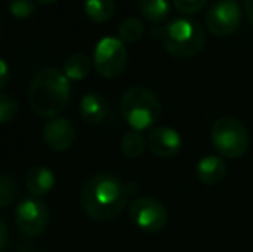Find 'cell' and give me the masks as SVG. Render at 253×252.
I'll use <instances>...</instances> for the list:
<instances>
[{
	"label": "cell",
	"mask_w": 253,
	"mask_h": 252,
	"mask_svg": "<svg viewBox=\"0 0 253 252\" xmlns=\"http://www.w3.org/2000/svg\"><path fill=\"white\" fill-rule=\"evenodd\" d=\"M129 185L112 173L90 176L81 190V207L95 221H110L124 211Z\"/></svg>",
	"instance_id": "obj_1"
},
{
	"label": "cell",
	"mask_w": 253,
	"mask_h": 252,
	"mask_svg": "<svg viewBox=\"0 0 253 252\" xmlns=\"http://www.w3.org/2000/svg\"><path fill=\"white\" fill-rule=\"evenodd\" d=\"M129 218L140 230L157 233L166 228L167 214L166 205L153 197H138L129 204Z\"/></svg>",
	"instance_id": "obj_7"
},
{
	"label": "cell",
	"mask_w": 253,
	"mask_h": 252,
	"mask_svg": "<svg viewBox=\"0 0 253 252\" xmlns=\"http://www.w3.org/2000/svg\"><path fill=\"white\" fill-rule=\"evenodd\" d=\"M7 9L17 19H26V17H30L35 12L37 3L33 0H9Z\"/></svg>",
	"instance_id": "obj_22"
},
{
	"label": "cell",
	"mask_w": 253,
	"mask_h": 252,
	"mask_svg": "<svg viewBox=\"0 0 253 252\" xmlns=\"http://www.w3.org/2000/svg\"><path fill=\"white\" fill-rule=\"evenodd\" d=\"M241 24V7L236 0H217L205 14V26L215 37H227Z\"/></svg>",
	"instance_id": "obj_8"
},
{
	"label": "cell",
	"mask_w": 253,
	"mask_h": 252,
	"mask_svg": "<svg viewBox=\"0 0 253 252\" xmlns=\"http://www.w3.org/2000/svg\"><path fill=\"white\" fill-rule=\"evenodd\" d=\"M145 147H147V142H145L143 135L136 130L127 131V133H124L123 138H121V152H123V155L127 159L141 157L145 152Z\"/></svg>",
	"instance_id": "obj_18"
},
{
	"label": "cell",
	"mask_w": 253,
	"mask_h": 252,
	"mask_svg": "<svg viewBox=\"0 0 253 252\" xmlns=\"http://www.w3.org/2000/svg\"><path fill=\"white\" fill-rule=\"evenodd\" d=\"M7 242H9V232H7V225L3 223V219L0 218V252L5 251Z\"/></svg>",
	"instance_id": "obj_25"
},
{
	"label": "cell",
	"mask_w": 253,
	"mask_h": 252,
	"mask_svg": "<svg viewBox=\"0 0 253 252\" xmlns=\"http://www.w3.org/2000/svg\"><path fill=\"white\" fill-rule=\"evenodd\" d=\"M148 149L152 151L153 155L162 159H170L177 155L183 147L181 135L174 128L169 126H155L148 135Z\"/></svg>",
	"instance_id": "obj_10"
},
{
	"label": "cell",
	"mask_w": 253,
	"mask_h": 252,
	"mask_svg": "<svg viewBox=\"0 0 253 252\" xmlns=\"http://www.w3.org/2000/svg\"><path fill=\"white\" fill-rule=\"evenodd\" d=\"M19 111L17 101L9 94H0V125L12 121Z\"/></svg>",
	"instance_id": "obj_21"
},
{
	"label": "cell",
	"mask_w": 253,
	"mask_h": 252,
	"mask_svg": "<svg viewBox=\"0 0 253 252\" xmlns=\"http://www.w3.org/2000/svg\"><path fill=\"white\" fill-rule=\"evenodd\" d=\"M138 10L145 19L152 23H160L170 12L169 0H138Z\"/></svg>",
	"instance_id": "obj_17"
},
{
	"label": "cell",
	"mask_w": 253,
	"mask_h": 252,
	"mask_svg": "<svg viewBox=\"0 0 253 252\" xmlns=\"http://www.w3.org/2000/svg\"><path fill=\"white\" fill-rule=\"evenodd\" d=\"M48 219H50L48 207L40 199H24L16 209V225L28 237L42 235L47 230Z\"/></svg>",
	"instance_id": "obj_9"
},
{
	"label": "cell",
	"mask_w": 253,
	"mask_h": 252,
	"mask_svg": "<svg viewBox=\"0 0 253 252\" xmlns=\"http://www.w3.org/2000/svg\"><path fill=\"white\" fill-rule=\"evenodd\" d=\"M69 78L57 67H45L33 76L30 85V105L40 118H55L69 104Z\"/></svg>",
	"instance_id": "obj_2"
},
{
	"label": "cell",
	"mask_w": 253,
	"mask_h": 252,
	"mask_svg": "<svg viewBox=\"0 0 253 252\" xmlns=\"http://www.w3.org/2000/svg\"><path fill=\"white\" fill-rule=\"evenodd\" d=\"M143 35V23L138 17H127L119 26V40L124 44H134Z\"/></svg>",
	"instance_id": "obj_19"
},
{
	"label": "cell",
	"mask_w": 253,
	"mask_h": 252,
	"mask_svg": "<svg viewBox=\"0 0 253 252\" xmlns=\"http://www.w3.org/2000/svg\"><path fill=\"white\" fill-rule=\"evenodd\" d=\"M17 195V183L12 176L0 173V209L10 205Z\"/></svg>",
	"instance_id": "obj_20"
},
{
	"label": "cell",
	"mask_w": 253,
	"mask_h": 252,
	"mask_svg": "<svg viewBox=\"0 0 253 252\" xmlns=\"http://www.w3.org/2000/svg\"><path fill=\"white\" fill-rule=\"evenodd\" d=\"M55 185V175L47 166H33L26 175V189L35 197H43Z\"/></svg>",
	"instance_id": "obj_14"
},
{
	"label": "cell",
	"mask_w": 253,
	"mask_h": 252,
	"mask_svg": "<svg viewBox=\"0 0 253 252\" xmlns=\"http://www.w3.org/2000/svg\"><path fill=\"white\" fill-rule=\"evenodd\" d=\"M174 7L183 14H197L205 9L209 0H172Z\"/></svg>",
	"instance_id": "obj_23"
},
{
	"label": "cell",
	"mask_w": 253,
	"mask_h": 252,
	"mask_svg": "<svg viewBox=\"0 0 253 252\" xmlns=\"http://www.w3.org/2000/svg\"><path fill=\"white\" fill-rule=\"evenodd\" d=\"M9 78H10L9 66H7V62L0 57V88L7 87V83H9Z\"/></svg>",
	"instance_id": "obj_24"
},
{
	"label": "cell",
	"mask_w": 253,
	"mask_h": 252,
	"mask_svg": "<svg viewBox=\"0 0 253 252\" xmlns=\"http://www.w3.org/2000/svg\"><path fill=\"white\" fill-rule=\"evenodd\" d=\"M245 12H247L248 21L253 26V0H245Z\"/></svg>",
	"instance_id": "obj_26"
},
{
	"label": "cell",
	"mask_w": 253,
	"mask_h": 252,
	"mask_svg": "<svg viewBox=\"0 0 253 252\" xmlns=\"http://www.w3.org/2000/svg\"><path fill=\"white\" fill-rule=\"evenodd\" d=\"M84 12L93 23H107L114 17L116 3L114 0H84Z\"/></svg>",
	"instance_id": "obj_16"
},
{
	"label": "cell",
	"mask_w": 253,
	"mask_h": 252,
	"mask_svg": "<svg viewBox=\"0 0 253 252\" xmlns=\"http://www.w3.org/2000/svg\"><path fill=\"white\" fill-rule=\"evenodd\" d=\"M0 30H2V17H0Z\"/></svg>",
	"instance_id": "obj_28"
},
{
	"label": "cell",
	"mask_w": 253,
	"mask_h": 252,
	"mask_svg": "<svg viewBox=\"0 0 253 252\" xmlns=\"http://www.w3.org/2000/svg\"><path fill=\"white\" fill-rule=\"evenodd\" d=\"M38 2H40V3H47V5H48V3H55V2H59V0H38Z\"/></svg>",
	"instance_id": "obj_27"
},
{
	"label": "cell",
	"mask_w": 253,
	"mask_h": 252,
	"mask_svg": "<svg viewBox=\"0 0 253 252\" xmlns=\"http://www.w3.org/2000/svg\"><path fill=\"white\" fill-rule=\"evenodd\" d=\"M43 140L55 152L69 151L76 140V128L67 118H53L43 128Z\"/></svg>",
	"instance_id": "obj_11"
},
{
	"label": "cell",
	"mask_w": 253,
	"mask_h": 252,
	"mask_svg": "<svg viewBox=\"0 0 253 252\" xmlns=\"http://www.w3.org/2000/svg\"><path fill=\"white\" fill-rule=\"evenodd\" d=\"M90 71H91V59L86 54H83V52L71 54L66 59V62H64V74L73 81L84 80L90 74Z\"/></svg>",
	"instance_id": "obj_15"
},
{
	"label": "cell",
	"mask_w": 253,
	"mask_h": 252,
	"mask_svg": "<svg viewBox=\"0 0 253 252\" xmlns=\"http://www.w3.org/2000/svg\"><path fill=\"white\" fill-rule=\"evenodd\" d=\"M227 175V166L219 155H205L197 164V178L203 185H217Z\"/></svg>",
	"instance_id": "obj_12"
},
{
	"label": "cell",
	"mask_w": 253,
	"mask_h": 252,
	"mask_svg": "<svg viewBox=\"0 0 253 252\" xmlns=\"http://www.w3.org/2000/svg\"><path fill=\"white\" fill-rule=\"evenodd\" d=\"M80 112H81V118L86 123L98 125L109 114V102H107V99L102 94L91 92V94H86L81 99Z\"/></svg>",
	"instance_id": "obj_13"
},
{
	"label": "cell",
	"mask_w": 253,
	"mask_h": 252,
	"mask_svg": "<svg viewBox=\"0 0 253 252\" xmlns=\"http://www.w3.org/2000/svg\"><path fill=\"white\" fill-rule=\"evenodd\" d=\"M210 140L222 157L238 159L247 154L250 147V135L243 123L231 116L219 118L210 130Z\"/></svg>",
	"instance_id": "obj_5"
},
{
	"label": "cell",
	"mask_w": 253,
	"mask_h": 252,
	"mask_svg": "<svg viewBox=\"0 0 253 252\" xmlns=\"http://www.w3.org/2000/svg\"><path fill=\"white\" fill-rule=\"evenodd\" d=\"M121 112L124 121L133 130H148L159 121L162 105L157 95L145 87H133L124 94L121 101Z\"/></svg>",
	"instance_id": "obj_3"
},
{
	"label": "cell",
	"mask_w": 253,
	"mask_h": 252,
	"mask_svg": "<svg viewBox=\"0 0 253 252\" xmlns=\"http://www.w3.org/2000/svg\"><path fill=\"white\" fill-rule=\"evenodd\" d=\"M127 62L124 42L114 37H105L97 44L93 52V66L103 78H117Z\"/></svg>",
	"instance_id": "obj_6"
},
{
	"label": "cell",
	"mask_w": 253,
	"mask_h": 252,
	"mask_svg": "<svg viewBox=\"0 0 253 252\" xmlns=\"http://www.w3.org/2000/svg\"><path fill=\"white\" fill-rule=\"evenodd\" d=\"M162 44L176 59H191L202 52L205 33L202 26L191 19H174L164 28Z\"/></svg>",
	"instance_id": "obj_4"
}]
</instances>
